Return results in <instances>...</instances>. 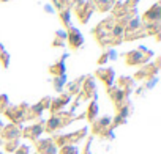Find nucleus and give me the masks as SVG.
Listing matches in <instances>:
<instances>
[{"label":"nucleus","mask_w":161,"mask_h":154,"mask_svg":"<svg viewBox=\"0 0 161 154\" xmlns=\"http://www.w3.org/2000/svg\"><path fill=\"white\" fill-rule=\"evenodd\" d=\"M97 112H98V105L95 102H92L90 104V109H89V120H93L95 115H97Z\"/></svg>","instance_id":"nucleus-7"},{"label":"nucleus","mask_w":161,"mask_h":154,"mask_svg":"<svg viewBox=\"0 0 161 154\" xmlns=\"http://www.w3.org/2000/svg\"><path fill=\"white\" fill-rule=\"evenodd\" d=\"M109 123H111V118H103V120H100V123H98V124H100L101 127H104V126H108ZM98 124H97V126H98Z\"/></svg>","instance_id":"nucleus-9"},{"label":"nucleus","mask_w":161,"mask_h":154,"mask_svg":"<svg viewBox=\"0 0 161 154\" xmlns=\"http://www.w3.org/2000/svg\"><path fill=\"white\" fill-rule=\"evenodd\" d=\"M139 25V21H133L131 22V28H134V27H137Z\"/></svg>","instance_id":"nucleus-12"},{"label":"nucleus","mask_w":161,"mask_h":154,"mask_svg":"<svg viewBox=\"0 0 161 154\" xmlns=\"http://www.w3.org/2000/svg\"><path fill=\"white\" fill-rule=\"evenodd\" d=\"M0 126H2V123H0Z\"/></svg>","instance_id":"nucleus-13"},{"label":"nucleus","mask_w":161,"mask_h":154,"mask_svg":"<svg viewBox=\"0 0 161 154\" xmlns=\"http://www.w3.org/2000/svg\"><path fill=\"white\" fill-rule=\"evenodd\" d=\"M122 32H123V28H122V27H115V28H114V35H115V36L122 35Z\"/></svg>","instance_id":"nucleus-10"},{"label":"nucleus","mask_w":161,"mask_h":154,"mask_svg":"<svg viewBox=\"0 0 161 154\" xmlns=\"http://www.w3.org/2000/svg\"><path fill=\"white\" fill-rule=\"evenodd\" d=\"M18 154H27V148H21V149L18 151Z\"/></svg>","instance_id":"nucleus-11"},{"label":"nucleus","mask_w":161,"mask_h":154,"mask_svg":"<svg viewBox=\"0 0 161 154\" xmlns=\"http://www.w3.org/2000/svg\"><path fill=\"white\" fill-rule=\"evenodd\" d=\"M69 41H71V46L77 47L82 44V36L77 33V30H71V35H69Z\"/></svg>","instance_id":"nucleus-2"},{"label":"nucleus","mask_w":161,"mask_h":154,"mask_svg":"<svg viewBox=\"0 0 161 154\" xmlns=\"http://www.w3.org/2000/svg\"><path fill=\"white\" fill-rule=\"evenodd\" d=\"M62 126V120L58 118V116H52L49 121H47V131H55L57 127H60Z\"/></svg>","instance_id":"nucleus-3"},{"label":"nucleus","mask_w":161,"mask_h":154,"mask_svg":"<svg viewBox=\"0 0 161 154\" xmlns=\"http://www.w3.org/2000/svg\"><path fill=\"white\" fill-rule=\"evenodd\" d=\"M41 132H43V126L36 124V126H32V127L27 131V135H29V137H32V138H35V137H38Z\"/></svg>","instance_id":"nucleus-4"},{"label":"nucleus","mask_w":161,"mask_h":154,"mask_svg":"<svg viewBox=\"0 0 161 154\" xmlns=\"http://www.w3.org/2000/svg\"><path fill=\"white\" fill-rule=\"evenodd\" d=\"M145 18H147V19H152V21L159 19V8H158V7H155L152 11H148V13L145 14Z\"/></svg>","instance_id":"nucleus-5"},{"label":"nucleus","mask_w":161,"mask_h":154,"mask_svg":"<svg viewBox=\"0 0 161 154\" xmlns=\"http://www.w3.org/2000/svg\"><path fill=\"white\" fill-rule=\"evenodd\" d=\"M62 154H77V149L73 148V146H65L62 149Z\"/></svg>","instance_id":"nucleus-8"},{"label":"nucleus","mask_w":161,"mask_h":154,"mask_svg":"<svg viewBox=\"0 0 161 154\" xmlns=\"http://www.w3.org/2000/svg\"><path fill=\"white\" fill-rule=\"evenodd\" d=\"M40 149L43 154H57V148L52 141H43L40 145Z\"/></svg>","instance_id":"nucleus-1"},{"label":"nucleus","mask_w":161,"mask_h":154,"mask_svg":"<svg viewBox=\"0 0 161 154\" xmlns=\"http://www.w3.org/2000/svg\"><path fill=\"white\" fill-rule=\"evenodd\" d=\"M5 135H7L8 138H14V137H18V135H19V131H18V129H16L14 126H10V127L7 129Z\"/></svg>","instance_id":"nucleus-6"}]
</instances>
